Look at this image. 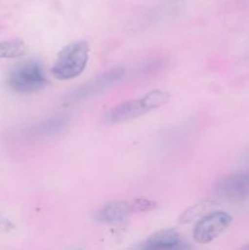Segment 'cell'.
<instances>
[{
    "instance_id": "1",
    "label": "cell",
    "mask_w": 249,
    "mask_h": 250,
    "mask_svg": "<svg viewBox=\"0 0 249 250\" xmlns=\"http://www.w3.org/2000/svg\"><path fill=\"white\" fill-rule=\"evenodd\" d=\"M168 100H170V94L167 92L159 89L151 90L144 97L128 100V102L117 105L105 115L104 120L109 124H120V122L138 119L148 114L151 110L165 105Z\"/></svg>"
},
{
    "instance_id": "2",
    "label": "cell",
    "mask_w": 249,
    "mask_h": 250,
    "mask_svg": "<svg viewBox=\"0 0 249 250\" xmlns=\"http://www.w3.org/2000/svg\"><path fill=\"white\" fill-rule=\"evenodd\" d=\"M89 59V44L84 41L72 42L63 46L58 54L54 62L51 73L60 81L72 80L78 77L83 71Z\"/></svg>"
},
{
    "instance_id": "3",
    "label": "cell",
    "mask_w": 249,
    "mask_h": 250,
    "mask_svg": "<svg viewBox=\"0 0 249 250\" xmlns=\"http://www.w3.org/2000/svg\"><path fill=\"white\" fill-rule=\"evenodd\" d=\"M7 84L14 92L28 94L45 88L48 80L41 62L28 60L11 68L7 76Z\"/></svg>"
},
{
    "instance_id": "4",
    "label": "cell",
    "mask_w": 249,
    "mask_h": 250,
    "mask_svg": "<svg viewBox=\"0 0 249 250\" xmlns=\"http://www.w3.org/2000/svg\"><path fill=\"white\" fill-rule=\"evenodd\" d=\"M232 224L231 215L225 211H214L205 215L197 222L193 231L194 241L208 244L224 233Z\"/></svg>"
},
{
    "instance_id": "5",
    "label": "cell",
    "mask_w": 249,
    "mask_h": 250,
    "mask_svg": "<svg viewBox=\"0 0 249 250\" xmlns=\"http://www.w3.org/2000/svg\"><path fill=\"white\" fill-rule=\"evenodd\" d=\"M217 195L226 200L239 202L249 197V172H237L226 176L215 186Z\"/></svg>"
},
{
    "instance_id": "6",
    "label": "cell",
    "mask_w": 249,
    "mask_h": 250,
    "mask_svg": "<svg viewBox=\"0 0 249 250\" xmlns=\"http://www.w3.org/2000/svg\"><path fill=\"white\" fill-rule=\"evenodd\" d=\"M124 68L121 67L114 68V70L109 71V72L103 73V75L99 76V77L94 78L92 82L87 83L85 85L81 87L80 89L76 90L75 94L72 95V100H81L89 97V95L97 94V93H99L100 90L105 89L106 87H109V85L114 84L115 82H117V81L124 76Z\"/></svg>"
},
{
    "instance_id": "7",
    "label": "cell",
    "mask_w": 249,
    "mask_h": 250,
    "mask_svg": "<svg viewBox=\"0 0 249 250\" xmlns=\"http://www.w3.org/2000/svg\"><path fill=\"white\" fill-rule=\"evenodd\" d=\"M182 247V239L175 229H161L151 234L145 243L144 249H176Z\"/></svg>"
},
{
    "instance_id": "8",
    "label": "cell",
    "mask_w": 249,
    "mask_h": 250,
    "mask_svg": "<svg viewBox=\"0 0 249 250\" xmlns=\"http://www.w3.org/2000/svg\"><path fill=\"white\" fill-rule=\"evenodd\" d=\"M132 212H133V208H132L131 202H114L104 205L98 211L97 219L107 224H114V222H120L127 219V216Z\"/></svg>"
},
{
    "instance_id": "9",
    "label": "cell",
    "mask_w": 249,
    "mask_h": 250,
    "mask_svg": "<svg viewBox=\"0 0 249 250\" xmlns=\"http://www.w3.org/2000/svg\"><path fill=\"white\" fill-rule=\"evenodd\" d=\"M27 45L21 39L0 42V59H16L24 55Z\"/></svg>"
},
{
    "instance_id": "10",
    "label": "cell",
    "mask_w": 249,
    "mask_h": 250,
    "mask_svg": "<svg viewBox=\"0 0 249 250\" xmlns=\"http://www.w3.org/2000/svg\"><path fill=\"white\" fill-rule=\"evenodd\" d=\"M67 124V117L65 116H56L42 122L33 127V133L36 134H50L56 133V132L63 129V127Z\"/></svg>"
},
{
    "instance_id": "11",
    "label": "cell",
    "mask_w": 249,
    "mask_h": 250,
    "mask_svg": "<svg viewBox=\"0 0 249 250\" xmlns=\"http://www.w3.org/2000/svg\"><path fill=\"white\" fill-rule=\"evenodd\" d=\"M132 208L133 211H149L156 208L155 202L149 199H144V198H138V199L132 200Z\"/></svg>"
},
{
    "instance_id": "12",
    "label": "cell",
    "mask_w": 249,
    "mask_h": 250,
    "mask_svg": "<svg viewBox=\"0 0 249 250\" xmlns=\"http://www.w3.org/2000/svg\"><path fill=\"white\" fill-rule=\"evenodd\" d=\"M243 248H246V249H249V244H247V246H244Z\"/></svg>"
},
{
    "instance_id": "13",
    "label": "cell",
    "mask_w": 249,
    "mask_h": 250,
    "mask_svg": "<svg viewBox=\"0 0 249 250\" xmlns=\"http://www.w3.org/2000/svg\"><path fill=\"white\" fill-rule=\"evenodd\" d=\"M0 222H1V217H0Z\"/></svg>"
}]
</instances>
